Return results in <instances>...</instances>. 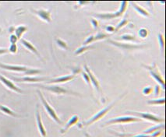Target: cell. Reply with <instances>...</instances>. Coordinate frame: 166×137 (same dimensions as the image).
<instances>
[{"instance_id":"6da1fadb","label":"cell","mask_w":166,"mask_h":137,"mask_svg":"<svg viewBox=\"0 0 166 137\" xmlns=\"http://www.w3.org/2000/svg\"><path fill=\"white\" fill-rule=\"evenodd\" d=\"M37 93H38V95L39 97H40V99H41V102H42L43 105H44V108H45L46 112H47V113L49 115V116L51 117L52 119H53V120L55 121L56 122H57L58 124H60V125H61L62 124V122L61 120L60 119V118L58 117V115H56V112H55L54 109L52 108L51 107V105H49V104L48 103L47 101L45 100V98L44 97V96L42 95V93H41V91H37Z\"/></svg>"},{"instance_id":"7a4b0ae2","label":"cell","mask_w":166,"mask_h":137,"mask_svg":"<svg viewBox=\"0 0 166 137\" xmlns=\"http://www.w3.org/2000/svg\"><path fill=\"white\" fill-rule=\"evenodd\" d=\"M37 87H41L44 89V90L50 91L56 94H72V95H78L76 93H74L73 91L68 90L64 89V88L61 87L60 86H57V85H53V86H45V85H37Z\"/></svg>"},{"instance_id":"3957f363","label":"cell","mask_w":166,"mask_h":137,"mask_svg":"<svg viewBox=\"0 0 166 137\" xmlns=\"http://www.w3.org/2000/svg\"><path fill=\"white\" fill-rule=\"evenodd\" d=\"M127 2H122L121 3V6L119 10L117 11L116 13H103V14H95V17H99L101 19H103V20H109V19H114L115 17H119L120 16H122L123 14V13L125 12V10H126V7H127Z\"/></svg>"},{"instance_id":"277c9868","label":"cell","mask_w":166,"mask_h":137,"mask_svg":"<svg viewBox=\"0 0 166 137\" xmlns=\"http://www.w3.org/2000/svg\"><path fill=\"white\" fill-rule=\"evenodd\" d=\"M10 78L14 81L19 82V83H37L41 81H48L49 77L44 76V77H37V76H25V77H14L11 76Z\"/></svg>"},{"instance_id":"5b68a950","label":"cell","mask_w":166,"mask_h":137,"mask_svg":"<svg viewBox=\"0 0 166 137\" xmlns=\"http://www.w3.org/2000/svg\"><path fill=\"white\" fill-rule=\"evenodd\" d=\"M126 113L129 114V115H133L136 116L140 117L141 119H144L146 120L151 121V122H156V123H158V122H164V119H161L159 117L156 116V115H152V114L150 113H144V112H126Z\"/></svg>"},{"instance_id":"8992f818","label":"cell","mask_w":166,"mask_h":137,"mask_svg":"<svg viewBox=\"0 0 166 137\" xmlns=\"http://www.w3.org/2000/svg\"><path fill=\"white\" fill-rule=\"evenodd\" d=\"M141 119L136 117L131 116H122L119 118H115V119H111L110 121L107 122L105 125H112V124H118V123H129V122H140Z\"/></svg>"},{"instance_id":"52a82bcc","label":"cell","mask_w":166,"mask_h":137,"mask_svg":"<svg viewBox=\"0 0 166 137\" xmlns=\"http://www.w3.org/2000/svg\"><path fill=\"white\" fill-rule=\"evenodd\" d=\"M117 101H118V100H117ZM117 101H116L114 102V103H112V105H109V107H107V108H104L103 110H102V111H101V112H99L98 114H96V115H95V116L92 117V118L90 119V120L87 121V122H85L84 125H86V126H88V125H90L91 124H92V123H93V122H97V121H98V120H99V119H102V118H103V117L105 116V115H106V114L108 113V112H109V111H110V109L112 108V107H113L114 105H115V104H116Z\"/></svg>"},{"instance_id":"ba28073f","label":"cell","mask_w":166,"mask_h":137,"mask_svg":"<svg viewBox=\"0 0 166 137\" xmlns=\"http://www.w3.org/2000/svg\"><path fill=\"white\" fill-rule=\"evenodd\" d=\"M33 13L37 15L39 18L45 21L47 23H50L52 21L51 18V10H34V9H31Z\"/></svg>"},{"instance_id":"9c48e42d","label":"cell","mask_w":166,"mask_h":137,"mask_svg":"<svg viewBox=\"0 0 166 137\" xmlns=\"http://www.w3.org/2000/svg\"><path fill=\"white\" fill-rule=\"evenodd\" d=\"M0 81H1V83H2V84L6 86V87H7L8 89H10V90H13V91H15L19 93H23L22 90H21L20 88L17 87V86H16V85L14 84L11 80H8L7 78L4 77L3 76H1V75H0Z\"/></svg>"},{"instance_id":"30bf717a","label":"cell","mask_w":166,"mask_h":137,"mask_svg":"<svg viewBox=\"0 0 166 137\" xmlns=\"http://www.w3.org/2000/svg\"><path fill=\"white\" fill-rule=\"evenodd\" d=\"M0 68L9 71L18 72V73H26L28 68L24 66H12V65H6L0 63Z\"/></svg>"},{"instance_id":"8fae6325","label":"cell","mask_w":166,"mask_h":137,"mask_svg":"<svg viewBox=\"0 0 166 137\" xmlns=\"http://www.w3.org/2000/svg\"><path fill=\"white\" fill-rule=\"evenodd\" d=\"M36 120H37V129H38L39 132L41 134V136L45 137L46 136V130L44 129V125L41 121V115H40V112H39L38 106H37V109H36Z\"/></svg>"},{"instance_id":"7c38bea8","label":"cell","mask_w":166,"mask_h":137,"mask_svg":"<svg viewBox=\"0 0 166 137\" xmlns=\"http://www.w3.org/2000/svg\"><path fill=\"white\" fill-rule=\"evenodd\" d=\"M74 78L75 75H68V76H61V77L48 80V81H46V83H48V84H51V83H66L68 81H71Z\"/></svg>"},{"instance_id":"4fadbf2b","label":"cell","mask_w":166,"mask_h":137,"mask_svg":"<svg viewBox=\"0 0 166 137\" xmlns=\"http://www.w3.org/2000/svg\"><path fill=\"white\" fill-rule=\"evenodd\" d=\"M21 43L22 44L23 46H24V47L27 48V50H29L30 51H31L32 53H34V54L36 56H37L39 59L42 60V59H41V55L39 54V52L37 51V50L36 49V48L34 47V46L33 45V44H31V42L27 41V40H25V39H21Z\"/></svg>"},{"instance_id":"5bb4252c","label":"cell","mask_w":166,"mask_h":137,"mask_svg":"<svg viewBox=\"0 0 166 137\" xmlns=\"http://www.w3.org/2000/svg\"><path fill=\"white\" fill-rule=\"evenodd\" d=\"M84 70H85V71H86V73H87V75L89 76V77H90V80L92 83V84H93L94 86L96 88L98 91L100 92L101 88H100V84H99L98 80H97V78L95 77V75L91 73V71L89 70V68L87 66V65H84Z\"/></svg>"},{"instance_id":"9a60e30c","label":"cell","mask_w":166,"mask_h":137,"mask_svg":"<svg viewBox=\"0 0 166 137\" xmlns=\"http://www.w3.org/2000/svg\"><path fill=\"white\" fill-rule=\"evenodd\" d=\"M151 75L153 76V77H154V80H156V81H158V83L161 85L162 88L164 89V81L162 79V77H161V74H160V73L158 72V70H156V69H154V70H153L152 69H151Z\"/></svg>"},{"instance_id":"2e32d148","label":"cell","mask_w":166,"mask_h":137,"mask_svg":"<svg viewBox=\"0 0 166 137\" xmlns=\"http://www.w3.org/2000/svg\"><path fill=\"white\" fill-rule=\"evenodd\" d=\"M78 120H79V117H78L77 115H73L71 119H70V121L67 122V124L66 125V126L63 128V129H62V131H61L62 133H64L65 132H66L68 129H70V127L73 126V125H75V124L77 123Z\"/></svg>"},{"instance_id":"e0dca14e","label":"cell","mask_w":166,"mask_h":137,"mask_svg":"<svg viewBox=\"0 0 166 137\" xmlns=\"http://www.w3.org/2000/svg\"><path fill=\"white\" fill-rule=\"evenodd\" d=\"M0 111L2 112H3L4 114H6V115H10V116L12 117H16V118H21V117H24L21 116V115H19L17 114H16L15 112H13L11 109H10L9 108H7L6 106H4L2 105H0Z\"/></svg>"},{"instance_id":"ac0fdd59","label":"cell","mask_w":166,"mask_h":137,"mask_svg":"<svg viewBox=\"0 0 166 137\" xmlns=\"http://www.w3.org/2000/svg\"><path fill=\"white\" fill-rule=\"evenodd\" d=\"M27 31V27L25 26H19L17 29L15 30L16 36L18 39H20L21 37V36Z\"/></svg>"},{"instance_id":"d6986e66","label":"cell","mask_w":166,"mask_h":137,"mask_svg":"<svg viewBox=\"0 0 166 137\" xmlns=\"http://www.w3.org/2000/svg\"><path fill=\"white\" fill-rule=\"evenodd\" d=\"M132 5L133 6V8L135 9L137 11V13H139L141 14V15L144 16V17H149V13H148V11H146L145 10H144V9L141 8V7L140 6L137 5V4H136L135 2H132Z\"/></svg>"},{"instance_id":"ffe728a7","label":"cell","mask_w":166,"mask_h":137,"mask_svg":"<svg viewBox=\"0 0 166 137\" xmlns=\"http://www.w3.org/2000/svg\"><path fill=\"white\" fill-rule=\"evenodd\" d=\"M161 129H164V125H154V127L151 128V129L146 130L144 132L146 135H150V134H152L154 132H157V131H161Z\"/></svg>"},{"instance_id":"44dd1931","label":"cell","mask_w":166,"mask_h":137,"mask_svg":"<svg viewBox=\"0 0 166 137\" xmlns=\"http://www.w3.org/2000/svg\"><path fill=\"white\" fill-rule=\"evenodd\" d=\"M42 73V70H38V69H30V68H28L27 69V70L26 71L25 75H27V76H34V75H37V74H40V73Z\"/></svg>"},{"instance_id":"7402d4cb","label":"cell","mask_w":166,"mask_h":137,"mask_svg":"<svg viewBox=\"0 0 166 137\" xmlns=\"http://www.w3.org/2000/svg\"><path fill=\"white\" fill-rule=\"evenodd\" d=\"M92 46H84V47H81V48H79L77 50H76V51H75V54L76 55H79L82 54L83 52H84V51H86L87 50L91 49V48H92Z\"/></svg>"},{"instance_id":"603a6c76","label":"cell","mask_w":166,"mask_h":137,"mask_svg":"<svg viewBox=\"0 0 166 137\" xmlns=\"http://www.w3.org/2000/svg\"><path fill=\"white\" fill-rule=\"evenodd\" d=\"M119 39H121V40H124V41H137L135 38V37L133 35H131V34H124V35L121 36L120 37H119Z\"/></svg>"},{"instance_id":"cb8c5ba5","label":"cell","mask_w":166,"mask_h":137,"mask_svg":"<svg viewBox=\"0 0 166 137\" xmlns=\"http://www.w3.org/2000/svg\"><path fill=\"white\" fill-rule=\"evenodd\" d=\"M56 43H57L58 46L60 48H63V49H67L68 48L67 44H66L64 41L61 40V39L59 38L56 39Z\"/></svg>"},{"instance_id":"d4e9b609","label":"cell","mask_w":166,"mask_h":137,"mask_svg":"<svg viewBox=\"0 0 166 137\" xmlns=\"http://www.w3.org/2000/svg\"><path fill=\"white\" fill-rule=\"evenodd\" d=\"M148 104H149V105H164V98L162 99H158V100H152V101H148Z\"/></svg>"},{"instance_id":"484cf974","label":"cell","mask_w":166,"mask_h":137,"mask_svg":"<svg viewBox=\"0 0 166 137\" xmlns=\"http://www.w3.org/2000/svg\"><path fill=\"white\" fill-rule=\"evenodd\" d=\"M148 35V31L146 28H141L139 31V36L143 38H145Z\"/></svg>"},{"instance_id":"4316f807","label":"cell","mask_w":166,"mask_h":137,"mask_svg":"<svg viewBox=\"0 0 166 137\" xmlns=\"http://www.w3.org/2000/svg\"><path fill=\"white\" fill-rule=\"evenodd\" d=\"M128 22H129V21H128L127 20H123V21H121V22L119 23V24H118V26L116 27V28L115 29V31H118V30H119L120 28L123 27L124 26L126 25V24H128Z\"/></svg>"},{"instance_id":"83f0119b","label":"cell","mask_w":166,"mask_h":137,"mask_svg":"<svg viewBox=\"0 0 166 137\" xmlns=\"http://www.w3.org/2000/svg\"><path fill=\"white\" fill-rule=\"evenodd\" d=\"M9 52L12 54H16L17 52V46L16 44H11V45L9 48Z\"/></svg>"},{"instance_id":"f1b7e54d","label":"cell","mask_w":166,"mask_h":137,"mask_svg":"<svg viewBox=\"0 0 166 137\" xmlns=\"http://www.w3.org/2000/svg\"><path fill=\"white\" fill-rule=\"evenodd\" d=\"M158 40H159L160 45H161V49L162 50L163 48H164V36H163L161 33L158 34Z\"/></svg>"},{"instance_id":"f546056e","label":"cell","mask_w":166,"mask_h":137,"mask_svg":"<svg viewBox=\"0 0 166 137\" xmlns=\"http://www.w3.org/2000/svg\"><path fill=\"white\" fill-rule=\"evenodd\" d=\"M106 37H108L107 34H103V33H99V34H97L96 36H94V40H95V41H96V40H101V39H104Z\"/></svg>"},{"instance_id":"4dcf8cb0","label":"cell","mask_w":166,"mask_h":137,"mask_svg":"<svg viewBox=\"0 0 166 137\" xmlns=\"http://www.w3.org/2000/svg\"><path fill=\"white\" fill-rule=\"evenodd\" d=\"M152 92V89H151V86H148V87L144 88V90H143V93L145 95H148Z\"/></svg>"},{"instance_id":"1f68e13d","label":"cell","mask_w":166,"mask_h":137,"mask_svg":"<svg viewBox=\"0 0 166 137\" xmlns=\"http://www.w3.org/2000/svg\"><path fill=\"white\" fill-rule=\"evenodd\" d=\"M17 40H18V38H17V36L14 35V34H12V35L10 36V41L11 44H16Z\"/></svg>"},{"instance_id":"d6a6232c","label":"cell","mask_w":166,"mask_h":137,"mask_svg":"<svg viewBox=\"0 0 166 137\" xmlns=\"http://www.w3.org/2000/svg\"><path fill=\"white\" fill-rule=\"evenodd\" d=\"M82 74H83V77L84 78V80H85V81H86V83H87V84H90V83H91L90 77H89V76L87 75V73H82Z\"/></svg>"},{"instance_id":"836d02e7","label":"cell","mask_w":166,"mask_h":137,"mask_svg":"<svg viewBox=\"0 0 166 137\" xmlns=\"http://www.w3.org/2000/svg\"><path fill=\"white\" fill-rule=\"evenodd\" d=\"M94 41H95V40H94V36H90V37H87V39L83 42V44H90V43L93 42Z\"/></svg>"},{"instance_id":"e575fe53","label":"cell","mask_w":166,"mask_h":137,"mask_svg":"<svg viewBox=\"0 0 166 137\" xmlns=\"http://www.w3.org/2000/svg\"><path fill=\"white\" fill-rule=\"evenodd\" d=\"M9 52V49L7 48H0V55H2L6 54V53Z\"/></svg>"},{"instance_id":"d590c367","label":"cell","mask_w":166,"mask_h":137,"mask_svg":"<svg viewBox=\"0 0 166 137\" xmlns=\"http://www.w3.org/2000/svg\"><path fill=\"white\" fill-rule=\"evenodd\" d=\"M91 24H93V27H95V29L98 28V21H96V20H91Z\"/></svg>"},{"instance_id":"8d00e7d4","label":"cell","mask_w":166,"mask_h":137,"mask_svg":"<svg viewBox=\"0 0 166 137\" xmlns=\"http://www.w3.org/2000/svg\"><path fill=\"white\" fill-rule=\"evenodd\" d=\"M161 134V131H157V132H154V133L151 134V137H158V136H159Z\"/></svg>"},{"instance_id":"74e56055","label":"cell","mask_w":166,"mask_h":137,"mask_svg":"<svg viewBox=\"0 0 166 137\" xmlns=\"http://www.w3.org/2000/svg\"><path fill=\"white\" fill-rule=\"evenodd\" d=\"M106 31H109V32H112V31H115V29H114V27H112V26H109V27H106Z\"/></svg>"},{"instance_id":"f35d334b","label":"cell","mask_w":166,"mask_h":137,"mask_svg":"<svg viewBox=\"0 0 166 137\" xmlns=\"http://www.w3.org/2000/svg\"><path fill=\"white\" fill-rule=\"evenodd\" d=\"M160 92V89H159V86H155V94L158 95V93H159Z\"/></svg>"},{"instance_id":"ab89813d","label":"cell","mask_w":166,"mask_h":137,"mask_svg":"<svg viewBox=\"0 0 166 137\" xmlns=\"http://www.w3.org/2000/svg\"><path fill=\"white\" fill-rule=\"evenodd\" d=\"M133 137H151V135H146V134H142V135H136V136Z\"/></svg>"}]
</instances>
